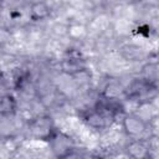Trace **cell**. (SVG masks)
Masks as SVG:
<instances>
[{
    "label": "cell",
    "instance_id": "1",
    "mask_svg": "<svg viewBox=\"0 0 159 159\" xmlns=\"http://www.w3.org/2000/svg\"><path fill=\"white\" fill-rule=\"evenodd\" d=\"M122 127L124 133L132 139L142 138L147 132V122L137 113H127L122 119Z\"/></svg>",
    "mask_w": 159,
    "mask_h": 159
},
{
    "label": "cell",
    "instance_id": "6",
    "mask_svg": "<svg viewBox=\"0 0 159 159\" xmlns=\"http://www.w3.org/2000/svg\"><path fill=\"white\" fill-rule=\"evenodd\" d=\"M29 15H30L31 20H34V21L46 20L51 15V6L43 0H36V1L31 2L30 9H29Z\"/></svg>",
    "mask_w": 159,
    "mask_h": 159
},
{
    "label": "cell",
    "instance_id": "3",
    "mask_svg": "<svg viewBox=\"0 0 159 159\" xmlns=\"http://www.w3.org/2000/svg\"><path fill=\"white\" fill-rule=\"evenodd\" d=\"M48 142L51 145V150L56 157H60V158L68 157L73 150V142L71 137L63 133H53L50 137Z\"/></svg>",
    "mask_w": 159,
    "mask_h": 159
},
{
    "label": "cell",
    "instance_id": "9",
    "mask_svg": "<svg viewBox=\"0 0 159 159\" xmlns=\"http://www.w3.org/2000/svg\"><path fill=\"white\" fill-rule=\"evenodd\" d=\"M124 93H125V89L122 87V84L118 83V82H114V81L111 82V83H108V86L106 87V89L103 92V94H104L106 98L116 99V101L118 99L119 96H122Z\"/></svg>",
    "mask_w": 159,
    "mask_h": 159
},
{
    "label": "cell",
    "instance_id": "5",
    "mask_svg": "<svg viewBox=\"0 0 159 159\" xmlns=\"http://www.w3.org/2000/svg\"><path fill=\"white\" fill-rule=\"evenodd\" d=\"M127 154L134 159H144L148 158L150 152L147 143L140 138H134L127 144Z\"/></svg>",
    "mask_w": 159,
    "mask_h": 159
},
{
    "label": "cell",
    "instance_id": "7",
    "mask_svg": "<svg viewBox=\"0 0 159 159\" xmlns=\"http://www.w3.org/2000/svg\"><path fill=\"white\" fill-rule=\"evenodd\" d=\"M61 67H62V71L65 73H67L70 76H75V75H78L86 70V63L81 58L70 57V58H65L62 61Z\"/></svg>",
    "mask_w": 159,
    "mask_h": 159
},
{
    "label": "cell",
    "instance_id": "4",
    "mask_svg": "<svg viewBox=\"0 0 159 159\" xmlns=\"http://www.w3.org/2000/svg\"><path fill=\"white\" fill-rule=\"evenodd\" d=\"M112 114H113L112 112L104 108H97L88 114V117L86 118V122L89 127L94 129H102V128H106L111 123L108 122V119H111Z\"/></svg>",
    "mask_w": 159,
    "mask_h": 159
},
{
    "label": "cell",
    "instance_id": "2",
    "mask_svg": "<svg viewBox=\"0 0 159 159\" xmlns=\"http://www.w3.org/2000/svg\"><path fill=\"white\" fill-rule=\"evenodd\" d=\"M29 130L32 137L37 139L48 140L50 137L53 134L52 120L47 116H40L37 118H34V120L29 124Z\"/></svg>",
    "mask_w": 159,
    "mask_h": 159
},
{
    "label": "cell",
    "instance_id": "8",
    "mask_svg": "<svg viewBox=\"0 0 159 159\" xmlns=\"http://www.w3.org/2000/svg\"><path fill=\"white\" fill-rule=\"evenodd\" d=\"M16 112V99L11 94L2 96L0 101V113L2 117L12 116Z\"/></svg>",
    "mask_w": 159,
    "mask_h": 159
}]
</instances>
